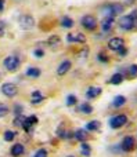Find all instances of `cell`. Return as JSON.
<instances>
[{
	"mask_svg": "<svg viewBox=\"0 0 137 157\" xmlns=\"http://www.w3.org/2000/svg\"><path fill=\"white\" fill-rule=\"evenodd\" d=\"M4 0H0V13H3V10H4Z\"/></svg>",
	"mask_w": 137,
	"mask_h": 157,
	"instance_id": "cell-39",
	"label": "cell"
},
{
	"mask_svg": "<svg viewBox=\"0 0 137 157\" xmlns=\"http://www.w3.org/2000/svg\"><path fill=\"white\" fill-rule=\"evenodd\" d=\"M80 24H82V26L85 28L86 30H94L97 28V19L96 17L93 15H83L82 19H80Z\"/></svg>",
	"mask_w": 137,
	"mask_h": 157,
	"instance_id": "cell-4",
	"label": "cell"
},
{
	"mask_svg": "<svg viewBox=\"0 0 137 157\" xmlns=\"http://www.w3.org/2000/svg\"><path fill=\"white\" fill-rule=\"evenodd\" d=\"M80 155L83 157H90V155H91L90 145L86 144V142H82V145H80Z\"/></svg>",
	"mask_w": 137,
	"mask_h": 157,
	"instance_id": "cell-19",
	"label": "cell"
},
{
	"mask_svg": "<svg viewBox=\"0 0 137 157\" xmlns=\"http://www.w3.org/2000/svg\"><path fill=\"white\" fill-rule=\"evenodd\" d=\"M125 2H126V4H133V3H136V0H125Z\"/></svg>",
	"mask_w": 137,
	"mask_h": 157,
	"instance_id": "cell-40",
	"label": "cell"
},
{
	"mask_svg": "<svg viewBox=\"0 0 137 157\" xmlns=\"http://www.w3.org/2000/svg\"><path fill=\"white\" fill-rule=\"evenodd\" d=\"M24 121H25V117L22 116V114H19V116H17L15 119H14L13 124L15 125V127H22V125H24Z\"/></svg>",
	"mask_w": 137,
	"mask_h": 157,
	"instance_id": "cell-27",
	"label": "cell"
},
{
	"mask_svg": "<svg viewBox=\"0 0 137 157\" xmlns=\"http://www.w3.org/2000/svg\"><path fill=\"white\" fill-rule=\"evenodd\" d=\"M126 123H127V116H125V114H118V116L112 117V119L110 120V125L112 128H115V130L123 127Z\"/></svg>",
	"mask_w": 137,
	"mask_h": 157,
	"instance_id": "cell-8",
	"label": "cell"
},
{
	"mask_svg": "<svg viewBox=\"0 0 137 157\" xmlns=\"http://www.w3.org/2000/svg\"><path fill=\"white\" fill-rule=\"evenodd\" d=\"M125 103H126V98H125L123 95H116L112 101L114 108H121V106H123Z\"/></svg>",
	"mask_w": 137,
	"mask_h": 157,
	"instance_id": "cell-20",
	"label": "cell"
},
{
	"mask_svg": "<svg viewBox=\"0 0 137 157\" xmlns=\"http://www.w3.org/2000/svg\"><path fill=\"white\" fill-rule=\"evenodd\" d=\"M4 35H6V25L4 22H0V37H3Z\"/></svg>",
	"mask_w": 137,
	"mask_h": 157,
	"instance_id": "cell-37",
	"label": "cell"
},
{
	"mask_svg": "<svg viewBox=\"0 0 137 157\" xmlns=\"http://www.w3.org/2000/svg\"><path fill=\"white\" fill-rule=\"evenodd\" d=\"M101 92H103V90L100 88V87H90V88H87V91H86V97L93 99V98L100 97Z\"/></svg>",
	"mask_w": 137,
	"mask_h": 157,
	"instance_id": "cell-15",
	"label": "cell"
},
{
	"mask_svg": "<svg viewBox=\"0 0 137 157\" xmlns=\"http://www.w3.org/2000/svg\"><path fill=\"white\" fill-rule=\"evenodd\" d=\"M74 19L69 18V17H64L62 19H61V26L62 28H66V29H69V28L74 26Z\"/></svg>",
	"mask_w": 137,
	"mask_h": 157,
	"instance_id": "cell-26",
	"label": "cell"
},
{
	"mask_svg": "<svg viewBox=\"0 0 137 157\" xmlns=\"http://www.w3.org/2000/svg\"><path fill=\"white\" fill-rule=\"evenodd\" d=\"M87 55H89V47H83V48L79 51L78 57H80V58H86Z\"/></svg>",
	"mask_w": 137,
	"mask_h": 157,
	"instance_id": "cell-32",
	"label": "cell"
},
{
	"mask_svg": "<svg viewBox=\"0 0 137 157\" xmlns=\"http://www.w3.org/2000/svg\"><path fill=\"white\" fill-rule=\"evenodd\" d=\"M60 43H61V39L58 37L57 35H53V36H50V37L47 39V44H49L50 47H55V46H60Z\"/></svg>",
	"mask_w": 137,
	"mask_h": 157,
	"instance_id": "cell-25",
	"label": "cell"
},
{
	"mask_svg": "<svg viewBox=\"0 0 137 157\" xmlns=\"http://www.w3.org/2000/svg\"><path fill=\"white\" fill-rule=\"evenodd\" d=\"M0 90H2L3 95H6L7 98H13L18 94V87H17L14 83H4Z\"/></svg>",
	"mask_w": 137,
	"mask_h": 157,
	"instance_id": "cell-5",
	"label": "cell"
},
{
	"mask_svg": "<svg viewBox=\"0 0 137 157\" xmlns=\"http://www.w3.org/2000/svg\"><path fill=\"white\" fill-rule=\"evenodd\" d=\"M18 26L24 30H30L35 26V18L29 14H22L18 18Z\"/></svg>",
	"mask_w": 137,
	"mask_h": 157,
	"instance_id": "cell-3",
	"label": "cell"
},
{
	"mask_svg": "<svg viewBox=\"0 0 137 157\" xmlns=\"http://www.w3.org/2000/svg\"><path fill=\"white\" fill-rule=\"evenodd\" d=\"M10 153H11V156H13V157H21L25 153L24 145H22V144L13 145V146H11V149H10Z\"/></svg>",
	"mask_w": 137,
	"mask_h": 157,
	"instance_id": "cell-13",
	"label": "cell"
},
{
	"mask_svg": "<svg viewBox=\"0 0 137 157\" xmlns=\"http://www.w3.org/2000/svg\"><path fill=\"white\" fill-rule=\"evenodd\" d=\"M125 46V40L122 37H112L110 41H108V48L111 50V51H116L118 52L121 48H123Z\"/></svg>",
	"mask_w": 137,
	"mask_h": 157,
	"instance_id": "cell-7",
	"label": "cell"
},
{
	"mask_svg": "<svg viewBox=\"0 0 137 157\" xmlns=\"http://www.w3.org/2000/svg\"><path fill=\"white\" fill-rule=\"evenodd\" d=\"M118 25L121 29L126 30V32H129V30H133L135 29V24H133V19L130 15H123L119 18L118 21Z\"/></svg>",
	"mask_w": 137,
	"mask_h": 157,
	"instance_id": "cell-6",
	"label": "cell"
},
{
	"mask_svg": "<svg viewBox=\"0 0 137 157\" xmlns=\"http://www.w3.org/2000/svg\"><path fill=\"white\" fill-rule=\"evenodd\" d=\"M123 80H125L123 73H115L112 77L110 78V83H111V84H114V86H118V84H121Z\"/></svg>",
	"mask_w": 137,
	"mask_h": 157,
	"instance_id": "cell-24",
	"label": "cell"
},
{
	"mask_svg": "<svg viewBox=\"0 0 137 157\" xmlns=\"http://www.w3.org/2000/svg\"><path fill=\"white\" fill-rule=\"evenodd\" d=\"M103 11L105 13L107 17L115 18V17L121 15L125 11V6L122 4V3H110V4H105L104 7H103Z\"/></svg>",
	"mask_w": 137,
	"mask_h": 157,
	"instance_id": "cell-1",
	"label": "cell"
},
{
	"mask_svg": "<svg viewBox=\"0 0 137 157\" xmlns=\"http://www.w3.org/2000/svg\"><path fill=\"white\" fill-rule=\"evenodd\" d=\"M47 156H49V153H47L46 149H39L38 152L35 153V156L33 157H47Z\"/></svg>",
	"mask_w": 137,
	"mask_h": 157,
	"instance_id": "cell-31",
	"label": "cell"
},
{
	"mask_svg": "<svg viewBox=\"0 0 137 157\" xmlns=\"http://www.w3.org/2000/svg\"><path fill=\"white\" fill-rule=\"evenodd\" d=\"M33 54H35V57H36V58H42V57L44 55V51H43L42 48H36L35 51H33Z\"/></svg>",
	"mask_w": 137,
	"mask_h": 157,
	"instance_id": "cell-36",
	"label": "cell"
},
{
	"mask_svg": "<svg viewBox=\"0 0 137 157\" xmlns=\"http://www.w3.org/2000/svg\"><path fill=\"white\" fill-rule=\"evenodd\" d=\"M126 77H129V78H136L137 77V65H136V63L127 66V69H126Z\"/></svg>",
	"mask_w": 137,
	"mask_h": 157,
	"instance_id": "cell-22",
	"label": "cell"
},
{
	"mask_svg": "<svg viewBox=\"0 0 137 157\" xmlns=\"http://www.w3.org/2000/svg\"><path fill=\"white\" fill-rule=\"evenodd\" d=\"M121 149L123 150V152H132V150L135 149V138L130 135L125 136L121 144Z\"/></svg>",
	"mask_w": 137,
	"mask_h": 157,
	"instance_id": "cell-9",
	"label": "cell"
},
{
	"mask_svg": "<svg viewBox=\"0 0 137 157\" xmlns=\"http://www.w3.org/2000/svg\"><path fill=\"white\" fill-rule=\"evenodd\" d=\"M8 108L6 105H3V103H0V119H2V117H4V116H7L8 114Z\"/></svg>",
	"mask_w": 137,
	"mask_h": 157,
	"instance_id": "cell-30",
	"label": "cell"
},
{
	"mask_svg": "<svg viewBox=\"0 0 137 157\" xmlns=\"http://www.w3.org/2000/svg\"><path fill=\"white\" fill-rule=\"evenodd\" d=\"M130 17H132L133 19V24H135V29H137V8H135V10L132 11V13L129 14Z\"/></svg>",
	"mask_w": 137,
	"mask_h": 157,
	"instance_id": "cell-33",
	"label": "cell"
},
{
	"mask_svg": "<svg viewBox=\"0 0 137 157\" xmlns=\"http://www.w3.org/2000/svg\"><path fill=\"white\" fill-rule=\"evenodd\" d=\"M66 41L68 43H80L85 44L86 43V36L83 33H69L66 36Z\"/></svg>",
	"mask_w": 137,
	"mask_h": 157,
	"instance_id": "cell-10",
	"label": "cell"
},
{
	"mask_svg": "<svg viewBox=\"0 0 137 157\" xmlns=\"http://www.w3.org/2000/svg\"><path fill=\"white\" fill-rule=\"evenodd\" d=\"M38 117L36 116H29V117H25V121H24V125H22V128H24L26 132H30L32 131V128L35 127L36 124H38Z\"/></svg>",
	"mask_w": 137,
	"mask_h": 157,
	"instance_id": "cell-11",
	"label": "cell"
},
{
	"mask_svg": "<svg viewBox=\"0 0 137 157\" xmlns=\"http://www.w3.org/2000/svg\"><path fill=\"white\" fill-rule=\"evenodd\" d=\"M74 138L76 139V141H79V142H85L86 139L89 138L87 130H85V128H80V130H78L74 134Z\"/></svg>",
	"mask_w": 137,
	"mask_h": 157,
	"instance_id": "cell-17",
	"label": "cell"
},
{
	"mask_svg": "<svg viewBox=\"0 0 137 157\" xmlns=\"http://www.w3.org/2000/svg\"><path fill=\"white\" fill-rule=\"evenodd\" d=\"M14 113H15V116L22 114V106L18 105V103H15V105H14Z\"/></svg>",
	"mask_w": 137,
	"mask_h": 157,
	"instance_id": "cell-35",
	"label": "cell"
},
{
	"mask_svg": "<svg viewBox=\"0 0 137 157\" xmlns=\"http://www.w3.org/2000/svg\"><path fill=\"white\" fill-rule=\"evenodd\" d=\"M40 69L39 68H35V66H30V68L26 69V76L30 77V78H38L39 76H40Z\"/></svg>",
	"mask_w": 137,
	"mask_h": 157,
	"instance_id": "cell-18",
	"label": "cell"
},
{
	"mask_svg": "<svg viewBox=\"0 0 137 157\" xmlns=\"http://www.w3.org/2000/svg\"><path fill=\"white\" fill-rule=\"evenodd\" d=\"M19 65H21V61H19V58L15 57V55H8V57H6L4 61H3V66H4V69L7 72L18 71Z\"/></svg>",
	"mask_w": 137,
	"mask_h": 157,
	"instance_id": "cell-2",
	"label": "cell"
},
{
	"mask_svg": "<svg viewBox=\"0 0 137 157\" xmlns=\"http://www.w3.org/2000/svg\"><path fill=\"white\" fill-rule=\"evenodd\" d=\"M114 24H115V21H114L112 17H105V18L101 21V29H103V32H104V33L111 32V30H112V28H114Z\"/></svg>",
	"mask_w": 137,
	"mask_h": 157,
	"instance_id": "cell-12",
	"label": "cell"
},
{
	"mask_svg": "<svg viewBox=\"0 0 137 157\" xmlns=\"http://www.w3.org/2000/svg\"><path fill=\"white\" fill-rule=\"evenodd\" d=\"M79 112L80 113H83V114H91L93 113V106H91L90 103L85 102V103H82V105L79 106Z\"/></svg>",
	"mask_w": 137,
	"mask_h": 157,
	"instance_id": "cell-23",
	"label": "cell"
},
{
	"mask_svg": "<svg viewBox=\"0 0 137 157\" xmlns=\"http://www.w3.org/2000/svg\"><path fill=\"white\" fill-rule=\"evenodd\" d=\"M118 54H119V57H126V54H127V48H126V47L121 48V50L118 51Z\"/></svg>",
	"mask_w": 137,
	"mask_h": 157,
	"instance_id": "cell-38",
	"label": "cell"
},
{
	"mask_svg": "<svg viewBox=\"0 0 137 157\" xmlns=\"http://www.w3.org/2000/svg\"><path fill=\"white\" fill-rule=\"evenodd\" d=\"M14 138H15V132H14V131H6L4 132V141L6 142H11Z\"/></svg>",
	"mask_w": 137,
	"mask_h": 157,
	"instance_id": "cell-29",
	"label": "cell"
},
{
	"mask_svg": "<svg viewBox=\"0 0 137 157\" xmlns=\"http://www.w3.org/2000/svg\"><path fill=\"white\" fill-rule=\"evenodd\" d=\"M97 59H99L100 62H103V63H107L108 62V57L104 54V52H100V54L97 55Z\"/></svg>",
	"mask_w": 137,
	"mask_h": 157,
	"instance_id": "cell-34",
	"label": "cell"
},
{
	"mask_svg": "<svg viewBox=\"0 0 137 157\" xmlns=\"http://www.w3.org/2000/svg\"><path fill=\"white\" fill-rule=\"evenodd\" d=\"M72 63L69 62V61H64V62L60 63V66H58L57 69V75L58 76H64V75H66L69 72V69H71Z\"/></svg>",
	"mask_w": 137,
	"mask_h": 157,
	"instance_id": "cell-14",
	"label": "cell"
},
{
	"mask_svg": "<svg viewBox=\"0 0 137 157\" xmlns=\"http://www.w3.org/2000/svg\"><path fill=\"white\" fill-rule=\"evenodd\" d=\"M66 157H75V156H66Z\"/></svg>",
	"mask_w": 137,
	"mask_h": 157,
	"instance_id": "cell-41",
	"label": "cell"
},
{
	"mask_svg": "<svg viewBox=\"0 0 137 157\" xmlns=\"http://www.w3.org/2000/svg\"><path fill=\"white\" fill-rule=\"evenodd\" d=\"M43 101H44V97L40 91L36 90V91L32 92V95H30V102H32L33 105H39V103H42Z\"/></svg>",
	"mask_w": 137,
	"mask_h": 157,
	"instance_id": "cell-16",
	"label": "cell"
},
{
	"mask_svg": "<svg viewBox=\"0 0 137 157\" xmlns=\"http://www.w3.org/2000/svg\"><path fill=\"white\" fill-rule=\"evenodd\" d=\"M100 127H101V123L97 121V120H93V121H89L87 124H86L85 130H87V131H99Z\"/></svg>",
	"mask_w": 137,
	"mask_h": 157,
	"instance_id": "cell-21",
	"label": "cell"
},
{
	"mask_svg": "<svg viewBox=\"0 0 137 157\" xmlns=\"http://www.w3.org/2000/svg\"><path fill=\"white\" fill-rule=\"evenodd\" d=\"M76 102H78V98L75 95L71 94L66 97V106H74V105H76Z\"/></svg>",
	"mask_w": 137,
	"mask_h": 157,
	"instance_id": "cell-28",
	"label": "cell"
}]
</instances>
